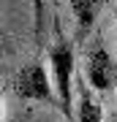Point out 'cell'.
Returning <instances> with one entry per match:
<instances>
[{
    "label": "cell",
    "instance_id": "1",
    "mask_svg": "<svg viewBox=\"0 0 117 122\" xmlns=\"http://www.w3.org/2000/svg\"><path fill=\"white\" fill-rule=\"evenodd\" d=\"M49 62H52V84L57 90V100L65 119H74L71 109V79H74V46L65 38H57L49 46Z\"/></svg>",
    "mask_w": 117,
    "mask_h": 122
},
{
    "label": "cell",
    "instance_id": "2",
    "mask_svg": "<svg viewBox=\"0 0 117 122\" xmlns=\"http://www.w3.org/2000/svg\"><path fill=\"white\" fill-rule=\"evenodd\" d=\"M11 87L25 100H52V79L41 62H30V65L19 68Z\"/></svg>",
    "mask_w": 117,
    "mask_h": 122
},
{
    "label": "cell",
    "instance_id": "3",
    "mask_svg": "<svg viewBox=\"0 0 117 122\" xmlns=\"http://www.w3.org/2000/svg\"><path fill=\"white\" fill-rule=\"evenodd\" d=\"M87 81L93 90L106 92L114 84V62L104 46H93L87 54Z\"/></svg>",
    "mask_w": 117,
    "mask_h": 122
},
{
    "label": "cell",
    "instance_id": "4",
    "mask_svg": "<svg viewBox=\"0 0 117 122\" xmlns=\"http://www.w3.org/2000/svg\"><path fill=\"white\" fill-rule=\"evenodd\" d=\"M68 3H71V11L76 16V30H79V35H84L93 30V25H95L101 8L106 5V0H68Z\"/></svg>",
    "mask_w": 117,
    "mask_h": 122
},
{
    "label": "cell",
    "instance_id": "5",
    "mask_svg": "<svg viewBox=\"0 0 117 122\" xmlns=\"http://www.w3.org/2000/svg\"><path fill=\"white\" fill-rule=\"evenodd\" d=\"M79 122H104V109H101L98 98L93 95L90 90L82 84V90H79Z\"/></svg>",
    "mask_w": 117,
    "mask_h": 122
},
{
    "label": "cell",
    "instance_id": "6",
    "mask_svg": "<svg viewBox=\"0 0 117 122\" xmlns=\"http://www.w3.org/2000/svg\"><path fill=\"white\" fill-rule=\"evenodd\" d=\"M33 3V30L35 35H38V41H41V35H44V16H46V0H30Z\"/></svg>",
    "mask_w": 117,
    "mask_h": 122
},
{
    "label": "cell",
    "instance_id": "7",
    "mask_svg": "<svg viewBox=\"0 0 117 122\" xmlns=\"http://www.w3.org/2000/svg\"><path fill=\"white\" fill-rule=\"evenodd\" d=\"M0 122H3V103H0Z\"/></svg>",
    "mask_w": 117,
    "mask_h": 122
},
{
    "label": "cell",
    "instance_id": "8",
    "mask_svg": "<svg viewBox=\"0 0 117 122\" xmlns=\"http://www.w3.org/2000/svg\"><path fill=\"white\" fill-rule=\"evenodd\" d=\"M52 3H55V5H57V0H52Z\"/></svg>",
    "mask_w": 117,
    "mask_h": 122
}]
</instances>
